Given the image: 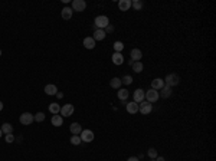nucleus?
Masks as SVG:
<instances>
[{
    "mask_svg": "<svg viewBox=\"0 0 216 161\" xmlns=\"http://www.w3.org/2000/svg\"><path fill=\"white\" fill-rule=\"evenodd\" d=\"M163 81H164V85H167V86L173 88V86L179 85V82H180V76H179L177 73H169Z\"/></svg>",
    "mask_w": 216,
    "mask_h": 161,
    "instance_id": "obj_1",
    "label": "nucleus"
},
{
    "mask_svg": "<svg viewBox=\"0 0 216 161\" xmlns=\"http://www.w3.org/2000/svg\"><path fill=\"white\" fill-rule=\"evenodd\" d=\"M108 25H110V19H108L107 16H97L95 20H94L95 29H102V30H104Z\"/></svg>",
    "mask_w": 216,
    "mask_h": 161,
    "instance_id": "obj_2",
    "label": "nucleus"
},
{
    "mask_svg": "<svg viewBox=\"0 0 216 161\" xmlns=\"http://www.w3.org/2000/svg\"><path fill=\"white\" fill-rule=\"evenodd\" d=\"M151 111H153V107H151L150 102H147V101L140 102V105H138V112H140V114H143V115H149Z\"/></svg>",
    "mask_w": 216,
    "mask_h": 161,
    "instance_id": "obj_3",
    "label": "nucleus"
},
{
    "mask_svg": "<svg viewBox=\"0 0 216 161\" xmlns=\"http://www.w3.org/2000/svg\"><path fill=\"white\" fill-rule=\"evenodd\" d=\"M146 98H147V102H157L158 99H160V95H158V91L156 89H149L146 92Z\"/></svg>",
    "mask_w": 216,
    "mask_h": 161,
    "instance_id": "obj_4",
    "label": "nucleus"
},
{
    "mask_svg": "<svg viewBox=\"0 0 216 161\" xmlns=\"http://www.w3.org/2000/svg\"><path fill=\"white\" fill-rule=\"evenodd\" d=\"M19 121L22 125H30V124L35 121V115H32L30 112H23V114L20 115Z\"/></svg>",
    "mask_w": 216,
    "mask_h": 161,
    "instance_id": "obj_5",
    "label": "nucleus"
},
{
    "mask_svg": "<svg viewBox=\"0 0 216 161\" xmlns=\"http://www.w3.org/2000/svg\"><path fill=\"white\" fill-rule=\"evenodd\" d=\"M85 7H86V3H85V0H74L72 2V10L74 12H84L85 10Z\"/></svg>",
    "mask_w": 216,
    "mask_h": 161,
    "instance_id": "obj_6",
    "label": "nucleus"
},
{
    "mask_svg": "<svg viewBox=\"0 0 216 161\" xmlns=\"http://www.w3.org/2000/svg\"><path fill=\"white\" fill-rule=\"evenodd\" d=\"M74 111H75V108H74V105L72 104H65L64 107H61V116H71L72 114H74Z\"/></svg>",
    "mask_w": 216,
    "mask_h": 161,
    "instance_id": "obj_7",
    "label": "nucleus"
},
{
    "mask_svg": "<svg viewBox=\"0 0 216 161\" xmlns=\"http://www.w3.org/2000/svg\"><path fill=\"white\" fill-rule=\"evenodd\" d=\"M81 141H84V142L94 141V132H92L91 129H82V132H81Z\"/></svg>",
    "mask_w": 216,
    "mask_h": 161,
    "instance_id": "obj_8",
    "label": "nucleus"
},
{
    "mask_svg": "<svg viewBox=\"0 0 216 161\" xmlns=\"http://www.w3.org/2000/svg\"><path fill=\"white\" fill-rule=\"evenodd\" d=\"M133 98H134V102H136V104L143 102L144 98H146V92H144L141 88H138V89L134 91V94H133Z\"/></svg>",
    "mask_w": 216,
    "mask_h": 161,
    "instance_id": "obj_9",
    "label": "nucleus"
},
{
    "mask_svg": "<svg viewBox=\"0 0 216 161\" xmlns=\"http://www.w3.org/2000/svg\"><path fill=\"white\" fill-rule=\"evenodd\" d=\"M111 59H112V63L114 65H123L124 63V56H123V53H120V52H114Z\"/></svg>",
    "mask_w": 216,
    "mask_h": 161,
    "instance_id": "obj_10",
    "label": "nucleus"
},
{
    "mask_svg": "<svg viewBox=\"0 0 216 161\" xmlns=\"http://www.w3.org/2000/svg\"><path fill=\"white\" fill-rule=\"evenodd\" d=\"M125 108H127V112H128V114L134 115V114L138 112V104H136L134 101H133V102H127L125 104Z\"/></svg>",
    "mask_w": 216,
    "mask_h": 161,
    "instance_id": "obj_11",
    "label": "nucleus"
},
{
    "mask_svg": "<svg viewBox=\"0 0 216 161\" xmlns=\"http://www.w3.org/2000/svg\"><path fill=\"white\" fill-rule=\"evenodd\" d=\"M164 86V81L161 78H156L151 81V89H156V91H160L161 88Z\"/></svg>",
    "mask_w": 216,
    "mask_h": 161,
    "instance_id": "obj_12",
    "label": "nucleus"
},
{
    "mask_svg": "<svg viewBox=\"0 0 216 161\" xmlns=\"http://www.w3.org/2000/svg\"><path fill=\"white\" fill-rule=\"evenodd\" d=\"M107 36V33L102 30V29H95L94 30V35H92V39L97 42V40H104V38Z\"/></svg>",
    "mask_w": 216,
    "mask_h": 161,
    "instance_id": "obj_13",
    "label": "nucleus"
},
{
    "mask_svg": "<svg viewBox=\"0 0 216 161\" xmlns=\"http://www.w3.org/2000/svg\"><path fill=\"white\" fill-rule=\"evenodd\" d=\"M69 129H71L72 135H78V134L82 132V127H81V124H78V122H72L71 125H69Z\"/></svg>",
    "mask_w": 216,
    "mask_h": 161,
    "instance_id": "obj_14",
    "label": "nucleus"
},
{
    "mask_svg": "<svg viewBox=\"0 0 216 161\" xmlns=\"http://www.w3.org/2000/svg\"><path fill=\"white\" fill-rule=\"evenodd\" d=\"M131 7V0H120L118 2V9L121 12H127Z\"/></svg>",
    "mask_w": 216,
    "mask_h": 161,
    "instance_id": "obj_15",
    "label": "nucleus"
},
{
    "mask_svg": "<svg viewBox=\"0 0 216 161\" xmlns=\"http://www.w3.org/2000/svg\"><path fill=\"white\" fill-rule=\"evenodd\" d=\"M141 58H143V52L140 51V49H133V51H131V60L140 62Z\"/></svg>",
    "mask_w": 216,
    "mask_h": 161,
    "instance_id": "obj_16",
    "label": "nucleus"
},
{
    "mask_svg": "<svg viewBox=\"0 0 216 161\" xmlns=\"http://www.w3.org/2000/svg\"><path fill=\"white\" fill-rule=\"evenodd\" d=\"M45 92H46V95H56L58 94V88H56V85L49 84L45 86Z\"/></svg>",
    "mask_w": 216,
    "mask_h": 161,
    "instance_id": "obj_17",
    "label": "nucleus"
},
{
    "mask_svg": "<svg viewBox=\"0 0 216 161\" xmlns=\"http://www.w3.org/2000/svg\"><path fill=\"white\" fill-rule=\"evenodd\" d=\"M62 19H65V20H69L72 17V14H74V10H72L71 7H64L62 9Z\"/></svg>",
    "mask_w": 216,
    "mask_h": 161,
    "instance_id": "obj_18",
    "label": "nucleus"
},
{
    "mask_svg": "<svg viewBox=\"0 0 216 161\" xmlns=\"http://www.w3.org/2000/svg\"><path fill=\"white\" fill-rule=\"evenodd\" d=\"M160 91H161V92H158V95H161V98H170L171 97V88L170 86L164 85Z\"/></svg>",
    "mask_w": 216,
    "mask_h": 161,
    "instance_id": "obj_19",
    "label": "nucleus"
},
{
    "mask_svg": "<svg viewBox=\"0 0 216 161\" xmlns=\"http://www.w3.org/2000/svg\"><path fill=\"white\" fill-rule=\"evenodd\" d=\"M51 122H52L53 127H61V125L64 124V118H62L61 115H58V114H56V115H53V116H52Z\"/></svg>",
    "mask_w": 216,
    "mask_h": 161,
    "instance_id": "obj_20",
    "label": "nucleus"
},
{
    "mask_svg": "<svg viewBox=\"0 0 216 161\" xmlns=\"http://www.w3.org/2000/svg\"><path fill=\"white\" fill-rule=\"evenodd\" d=\"M49 112H51V114H53V115L59 114V112H61V107H59V104L58 102L49 104Z\"/></svg>",
    "mask_w": 216,
    "mask_h": 161,
    "instance_id": "obj_21",
    "label": "nucleus"
},
{
    "mask_svg": "<svg viewBox=\"0 0 216 161\" xmlns=\"http://www.w3.org/2000/svg\"><path fill=\"white\" fill-rule=\"evenodd\" d=\"M84 46H85L86 49H94L95 48V40L92 39V36L84 39Z\"/></svg>",
    "mask_w": 216,
    "mask_h": 161,
    "instance_id": "obj_22",
    "label": "nucleus"
},
{
    "mask_svg": "<svg viewBox=\"0 0 216 161\" xmlns=\"http://www.w3.org/2000/svg\"><path fill=\"white\" fill-rule=\"evenodd\" d=\"M2 132L3 134H12L13 132V127H12V124H9V122H5L3 125H2Z\"/></svg>",
    "mask_w": 216,
    "mask_h": 161,
    "instance_id": "obj_23",
    "label": "nucleus"
},
{
    "mask_svg": "<svg viewBox=\"0 0 216 161\" xmlns=\"http://www.w3.org/2000/svg\"><path fill=\"white\" fill-rule=\"evenodd\" d=\"M117 97H118V99H120V101H125V99L128 98V91H127V89H118Z\"/></svg>",
    "mask_w": 216,
    "mask_h": 161,
    "instance_id": "obj_24",
    "label": "nucleus"
},
{
    "mask_svg": "<svg viewBox=\"0 0 216 161\" xmlns=\"http://www.w3.org/2000/svg\"><path fill=\"white\" fill-rule=\"evenodd\" d=\"M110 85H111V88H114V89H118V88L121 86V79H120V78H112L111 81H110Z\"/></svg>",
    "mask_w": 216,
    "mask_h": 161,
    "instance_id": "obj_25",
    "label": "nucleus"
},
{
    "mask_svg": "<svg viewBox=\"0 0 216 161\" xmlns=\"http://www.w3.org/2000/svg\"><path fill=\"white\" fill-rule=\"evenodd\" d=\"M131 68H133V71L136 72V73H140V72H143V69H144V66L141 62H134Z\"/></svg>",
    "mask_w": 216,
    "mask_h": 161,
    "instance_id": "obj_26",
    "label": "nucleus"
},
{
    "mask_svg": "<svg viewBox=\"0 0 216 161\" xmlns=\"http://www.w3.org/2000/svg\"><path fill=\"white\" fill-rule=\"evenodd\" d=\"M112 48H114V52H120V53H121V51L124 49V43L120 42V40H117V42H114Z\"/></svg>",
    "mask_w": 216,
    "mask_h": 161,
    "instance_id": "obj_27",
    "label": "nucleus"
},
{
    "mask_svg": "<svg viewBox=\"0 0 216 161\" xmlns=\"http://www.w3.org/2000/svg\"><path fill=\"white\" fill-rule=\"evenodd\" d=\"M131 6L134 7L136 10H141V9H143V2H141V0H133V2H131Z\"/></svg>",
    "mask_w": 216,
    "mask_h": 161,
    "instance_id": "obj_28",
    "label": "nucleus"
},
{
    "mask_svg": "<svg viewBox=\"0 0 216 161\" xmlns=\"http://www.w3.org/2000/svg\"><path fill=\"white\" fill-rule=\"evenodd\" d=\"M147 154H149V157H150L151 160H156L158 155H157V150L156 148H150L149 151H147Z\"/></svg>",
    "mask_w": 216,
    "mask_h": 161,
    "instance_id": "obj_29",
    "label": "nucleus"
},
{
    "mask_svg": "<svg viewBox=\"0 0 216 161\" xmlns=\"http://www.w3.org/2000/svg\"><path fill=\"white\" fill-rule=\"evenodd\" d=\"M69 141H71L72 145H79V144H81V137L79 135H72Z\"/></svg>",
    "mask_w": 216,
    "mask_h": 161,
    "instance_id": "obj_30",
    "label": "nucleus"
},
{
    "mask_svg": "<svg viewBox=\"0 0 216 161\" xmlns=\"http://www.w3.org/2000/svg\"><path fill=\"white\" fill-rule=\"evenodd\" d=\"M45 119V114L43 112H38V114H35V121L36 122H42Z\"/></svg>",
    "mask_w": 216,
    "mask_h": 161,
    "instance_id": "obj_31",
    "label": "nucleus"
},
{
    "mask_svg": "<svg viewBox=\"0 0 216 161\" xmlns=\"http://www.w3.org/2000/svg\"><path fill=\"white\" fill-rule=\"evenodd\" d=\"M121 84H125V85H131L133 84V78L130 75H125L123 79H121Z\"/></svg>",
    "mask_w": 216,
    "mask_h": 161,
    "instance_id": "obj_32",
    "label": "nucleus"
},
{
    "mask_svg": "<svg viewBox=\"0 0 216 161\" xmlns=\"http://www.w3.org/2000/svg\"><path fill=\"white\" fill-rule=\"evenodd\" d=\"M13 141H14L13 134H7L6 135V142H13Z\"/></svg>",
    "mask_w": 216,
    "mask_h": 161,
    "instance_id": "obj_33",
    "label": "nucleus"
},
{
    "mask_svg": "<svg viewBox=\"0 0 216 161\" xmlns=\"http://www.w3.org/2000/svg\"><path fill=\"white\" fill-rule=\"evenodd\" d=\"M104 32H105V33H112V32H114V27H112L111 25H108V26H107V27L104 29Z\"/></svg>",
    "mask_w": 216,
    "mask_h": 161,
    "instance_id": "obj_34",
    "label": "nucleus"
},
{
    "mask_svg": "<svg viewBox=\"0 0 216 161\" xmlns=\"http://www.w3.org/2000/svg\"><path fill=\"white\" fill-rule=\"evenodd\" d=\"M127 161H140V160H138V157H130Z\"/></svg>",
    "mask_w": 216,
    "mask_h": 161,
    "instance_id": "obj_35",
    "label": "nucleus"
},
{
    "mask_svg": "<svg viewBox=\"0 0 216 161\" xmlns=\"http://www.w3.org/2000/svg\"><path fill=\"white\" fill-rule=\"evenodd\" d=\"M56 97H58V99H62V98H64V94H62V92H58Z\"/></svg>",
    "mask_w": 216,
    "mask_h": 161,
    "instance_id": "obj_36",
    "label": "nucleus"
},
{
    "mask_svg": "<svg viewBox=\"0 0 216 161\" xmlns=\"http://www.w3.org/2000/svg\"><path fill=\"white\" fill-rule=\"evenodd\" d=\"M154 161H164V157H157Z\"/></svg>",
    "mask_w": 216,
    "mask_h": 161,
    "instance_id": "obj_37",
    "label": "nucleus"
},
{
    "mask_svg": "<svg viewBox=\"0 0 216 161\" xmlns=\"http://www.w3.org/2000/svg\"><path fill=\"white\" fill-rule=\"evenodd\" d=\"M3 110V102H2V101H0V111Z\"/></svg>",
    "mask_w": 216,
    "mask_h": 161,
    "instance_id": "obj_38",
    "label": "nucleus"
},
{
    "mask_svg": "<svg viewBox=\"0 0 216 161\" xmlns=\"http://www.w3.org/2000/svg\"><path fill=\"white\" fill-rule=\"evenodd\" d=\"M2 135H3V132H2V128H0V138H2Z\"/></svg>",
    "mask_w": 216,
    "mask_h": 161,
    "instance_id": "obj_39",
    "label": "nucleus"
},
{
    "mask_svg": "<svg viewBox=\"0 0 216 161\" xmlns=\"http://www.w3.org/2000/svg\"><path fill=\"white\" fill-rule=\"evenodd\" d=\"M0 56H2V49H0Z\"/></svg>",
    "mask_w": 216,
    "mask_h": 161,
    "instance_id": "obj_40",
    "label": "nucleus"
},
{
    "mask_svg": "<svg viewBox=\"0 0 216 161\" xmlns=\"http://www.w3.org/2000/svg\"><path fill=\"white\" fill-rule=\"evenodd\" d=\"M150 161H154V160H150Z\"/></svg>",
    "mask_w": 216,
    "mask_h": 161,
    "instance_id": "obj_41",
    "label": "nucleus"
}]
</instances>
